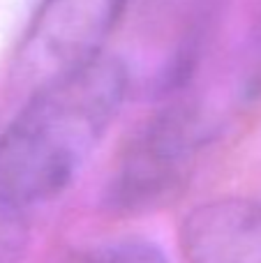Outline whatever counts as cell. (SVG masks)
<instances>
[{
  "instance_id": "3957f363",
  "label": "cell",
  "mask_w": 261,
  "mask_h": 263,
  "mask_svg": "<svg viewBox=\"0 0 261 263\" xmlns=\"http://www.w3.org/2000/svg\"><path fill=\"white\" fill-rule=\"evenodd\" d=\"M129 0H40L21 44V69L42 86L104 53Z\"/></svg>"
},
{
  "instance_id": "7a4b0ae2",
  "label": "cell",
  "mask_w": 261,
  "mask_h": 263,
  "mask_svg": "<svg viewBox=\"0 0 261 263\" xmlns=\"http://www.w3.org/2000/svg\"><path fill=\"white\" fill-rule=\"evenodd\" d=\"M208 139L211 123L197 104L174 102L160 109L120 153L106 187V203L120 213L155 208L180 190Z\"/></svg>"
},
{
  "instance_id": "5b68a950",
  "label": "cell",
  "mask_w": 261,
  "mask_h": 263,
  "mask_svg": "<svg viewBox=\"0 0 261 263\" xmlns=\"http://www.w3.org/2000/svg\"><path fill=\"white\" fill-rule=\"evenodd\" d=\"M67 263H166V256L151 240L123 238L77 252Z\"/></svg>"
},
{
  "instance_id": "8992f818",
  "label": "cell",
  "mask_w": 261,
  "mask_h": 263,
  "mask_svg": "<svg viewBox=\"0 0 261 263\" xmlns=\"http://www.w3.org/2000/svg\"><path fill=\"white\" fill-rule=\"evenodd\" d=\"M28 242L23 208L0 196V263H16Z\"/></svg>"
},
{
  "instance_id": "6da1fadb",
  "label": "cell",
  "mask_w": 261,
  "mask_h": 263,
  "mask_svg": "<svg viewBox=\"0 0 261 263\" xmlns=\"http://www.w3.org/2000/svg\"><path fill=\"white\" fill-rule=\"evenodd\" d=\"M129 69L97 55L35 88L0 132V196L18 208L63 194L118 118Z\"/></svg>"
},
{
  "instance_id": "52a82bcc",
  "label": "cell",
  "mask_w": 261,
  "mask_h": 263,
  "mask_svg": "<svg viewBox=\"0 0 261 263\" xmlns=\"http://www.w3.org/2000/svg\"><path fill=\"white\" fill-rule=\"evenodd\" d=\"M245 95L248 97H261V30L257 35L252 49V58H250V69L245 77Z\"/></svg>"
},
{
  "instance_id": "277c9868",
  "label": "cell",
  "mask_w": 261,
  "mask_h": 263,
  "mask_svg": "<svg viewBox=\"0 0 261 263\" xmlns=\"http://www.w3.org/2000/svg\"><path fill=\"white\" fill-rule=\"evenodd\" d=\"M188 263H261V196L201 203L180 224Z\"/></svg>"
}]
</instances>
